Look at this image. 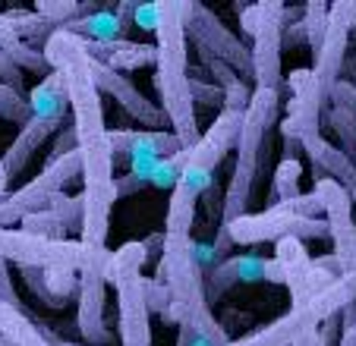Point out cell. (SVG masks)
Segmentation results:
<instances>
[{"label": "cell", "mask_w": 356, "mask_h": 346, "mask_svg": "<svg viewBox=\"0 0 356 346\" xmlns=\"http://www.w3.org/2000/svg\"><path fill=\"white\" fill-rule=\"evenodd\" d=\"M193 261H195V267H199L202 277H209V274L221 265V255L215 252V242L193 240Z\"/></svg>", "instance_id": "e575fe53"}, {"label": "cell", "mask_w": 356, "mask_h": 346, "mask_svg": "<svg viewBox=\"0 0 356 346\" xmlns=\"http://www.w3.org/2000/svg\"><path fill=\"white\" fill-rule=\"evenodd\" d=\"M275 261L287 274L290 308H306L318 293H325L337 277H331L322 265L309 255L302 240H281L275 242Z\"/></svg>", "instance_id": "4fadbf2b"}, {"label": "cell", "mask_w": 356, "mask_h": 346, "mask_svg": "<svg viewBox=\"0 0 356 346\" xmlns=\"http://www.w3.org/2000/svg\"><path fill=\"white\" fill-rule=\"evenodd\" d=\"M234 240V246H259V242H281V240H328V220L325 217H300L290 205L265 208L259 214H243L230 226H218Z\"/></svg>", "instance_id": "5b68a950"}, {"label": "cell", "mask_w": 356, "mask_h": 346, "mask_svg": "<svg viewBox=\"0 0 356 346\" xmlns=\"http://www.w3.org/2000/svg\"><path fill=\"white\" fill-rule=\"evenodd\" d=\"M0 120L19 123V129L32 120V107H29V94L13 92L10 85L0 82Z\"/></svg>", "instance_id": "1f68e13d"}, {"label": "cell", "mask_w": 356, "mask_h": 346, "mask_svg": "<svg viewBox=\"0 0 356 346\" xmlns=\"http://www.w3.org/2000/svg\"><path fill=\"white\" fill-rule=\"evenodd\" d=\"M0 82H3V85H10L13 92L26 94V92H22V69L16 67V63L10 60L3 51H0Z\"/></svg>", "instance_id": "8d00e7d4"}, {"label": "cell", "mask_w": 356, "mask_h": 346, "mask_svg": "<svg viewBox=\"0 0 356 346\" xmlns=\"http://www.w3.org/2000/svg\"><path fill=\"white\" fill-rule=\"evenodd\" d=\"M293 346H322V337H318V327H309V331H302L300 337L293 340Z\"/></svg>", "instance_id": "b9f144b4"}, {"label": "cell", "mask_w": 356, "mask_h": 346, "mask_svg": "<svg viewBox=\"0 0 356 346\" xmlns=\"http://www.w3.org/2000/svg\"><path fill=\"white\" fill-rule=\"evenodd\" d=\"M236 283H284L287 286V274L275 258H262V255H230L227 261L215 267L205 277V299L215 306L227 290Z\"/></svg>", "instance_id": "9a60e30c"}, {"label": "cell", "mask_w": 356, "mask_h": 346, "mask_svg": "<svg viewBox=\"0 0 356 346\" xmlns=\"http://www.w3.org/2000/svg\"><path fill=\"white\" fill-rule=\"evenodd\" d=\"M186 38L199 51V57L224 60L243 79H252V44L240 41L209 7L193 3V0H189V10H186Z\"/></svg>", "instance_id": "9c48e42d"}, {"label": "cell", "mask_w": 356, "mask_h": 346, "mask_svg": "<svg viewBox=\"0 0 356 346\" xmlns=\"http://www.w3.org/2000/svg\"><path fill=\"white\" fill-rule=\"evenodd\" d=\"M114 158H174L183 151L180 139L170 129H111Z\"/></svg>", "instance_id": "e0dca14e"}, {"label": "cell", "mask_w": 356, "mask_h": 346, "mask_svg": "<svg viewBox=\"0 0 356 346\" xmlns=\"http://www.w3.org/2000/svg\"><path fill=\"white\" fill-rule=\"evenodd\" d=\"M88 69H92V79H95V85H98V92L108 94V98H114L117 104H120V110L129 113L136 123H142L145 129L170 126L168 113L161 110V104H155L152 98H145V94L127 79V73H117V69L92 60V57H88Z\"/></svg>", "instance_id": "5bb4252c"}, {"label": "cell", "mask_w": 356, "mask_h": 346, "mask_svg": "<svg viewBox=\"0 0 356 346\" xmlns=\"http://www.w3.org/2000/svg\"><path fill=\"white\" fill-rule=\"evenodd\" d=\"M316 199L322 205V214L328 220L331 230V246L334 255H350L356 249V224H353V199L341 183L328 180V176H316Z\"/></svg>", "instance_id": "2e32d148"}, {"label": "cell", "mask_w": 356, "mask_h": 346, "mask_svg": "<svg viewBox=\"0 0 356 346\" xmlns=\"http://www.w3.org/2000/svg\"><path fill=\"white\" fill-rule=\"evenodd\" d=\"M243 120H246L243 110H227V107H224L215 117V123L202 133L199 145L189 154V164L177 186L189 189V192L202 201L205 189L218 180L215 170L224 164V158H227L230 151H236V142H240V133H243Z\"/></svg>", "instance_id": "8992f818"}, {"label": "cell", "mask_w": 356, "mask_h": 346, "mask_svg": "<svg viewBox=\"0 0 356 346\" xmlns=\"http://www.w3.org/2000/svg\"><path fill=\"white\" fill-rule=\"evenodd\" d=\"M7 19H10V26L16 28V35H19L26 44L38 47V51L44 47V41L51 38V35L60 32L54 22H47L44 16H38L35 10H7Z\"/></svg>", "instance_id": "4316f807"}, {"label": "cell", "mask_w": 356, "mask_h": 346, "mask_svg": "<svg viewBox=\"0 0 356 346\" xmlns=\"http://www.w3.org/2000/svg\"><path fill=\"white\" fill-rule=\"evenodd\" d=\"M328 13L331 3H322V0H309L302 7V26H306V44L312 47V53L322 47L325 35H328Z\"/></svg>", "instance_id": "83f0119b"}, {"label": "cell", "mask_w": 356, "mask_h": 346, "mask_svg": "<svg viewBox=\"0 0 356 346\" xmlns=\"http://www.w3.org/2000/svg\"><path fill=\"white\" fill-rule=\"evenodd\" d=\"M139 189H145V183L136 180L133 173H123V176H117V199H123V195H133V192H139Z\"/></svg>", "instance_id": "60d3db41"}, {"label": "cell", "mask_w": 356, "mask_h": 346, "mask_svg": "<svg viewBox=\"0 0 356 346\" xmlns=\"http://www.w3.org/2000/svg\"><path fill=\"white\" fill-rule=\"evenodd\" d=\"M0 258L13 261L19 267H41V271H51V267H67V271L79 274L82 267V240H41V236L22 233L19 226L7 230L0 226Z\"/></svg>", "instance_id": "8fae6325"}, {"label": "cell", "mask_w": 356, "mask_h": 346, "mask_svg": "<svg viewBox=\"0 0 356 346\" xmlns=\"http://www.w3.org/2000/svg\"><path fill=\"white\" fill-rule=\"evenodd\" d=\"M309 327H318L316 315H312L309 308H290L287 315L268 321V324L259 327V331L234 337L227 346H293V340L300 337L302 331H309Z\"/></svg>", "instance_id": "d6986e66"}, {"label": "cell", "mask_w": 356, "mask_h": 346, "mask_svg": "<svg viewBox=\"0 0 356 346\" xmlns=\"http://www.w3.org/2000/svg\"><path fill=\"white\" fill-rule=\"evenodd\" d=\"M300 180H302V164L296 158H284L275 167V176H271V192H268V208L275 205H290V201L300 199Z\"/></svg>", "instance_id": "484cf974"}, {"label": "cell", "mask_w": 356, "mask_h": 346, "mask_svg": "<svg viewBox=\"0 0 356 346\" xmlns=\"http://www.w3.org/2000/svg\"><path fill=\"white\" fill-rule=\"evenodd\" d=\"M0 337L10 346H51L41 324H35L19 306H10L3 299H0Z\"/></svg>", "instance_id": "cb8c5ba5"}, {"label": "cell", "mask_w": 356, "mask_h": 346, "mask_svg": "<svg viewBox=\"0 0 356 346\" xmlns=\"http://www.w3.org/2000/svg\"><path fill=\"white\" fill-rule=\"evenodd\" d=\"M350 199H353V205H356V189H350Z\"/></svg>", "instance_id": "f6af8a7d"}, {"label": "cell", "mask_w": 356, "mask_h": 346, "mask_svg": "<svg viewBox=\"0 0 356 346\" xmlns=\"http://www.w3.org/2000/svg\"><path fill=\"white\" fill-rule=\"evenodd\" d=\"M145 302H148V312L161 315V318H168L170 312V290L164 280L158 277H145Z\"/></svg>", "instance_id": "836d02e7"}, {"label": "cell", "mask_w": 356, "mask_h": 346, "mask_svg": "<svg viewBox=\"0 0 356 346\" xmlns=\"http://www.w3.org/2000/svg\"><path fill=\"white\" fill-rule=\"evenodd\" d=\"M0 346H10V343H7V340H3V337H0Z\"/></svg>", "instance_id": "bcb514c9"}, {"label": "cell", "mask_w": 356, "mask_h": 346, "mask_svg": "<svg viewBox=\"0 0 356 346\" xmlns=\"http://www.w3.org/2000/svg\"><path fill=\"white\" fill-rule=\"evenodd\" d=\"M158 0L155 3H139L136 7V16H133V26H139V28H145V32H155L158 28Z\"/></svg>", "instance_id": "74e56055"}, {"label": "cell", "mask_w": 356, "mask_h": 346, "mask_svg": "<svg viewBox=\"0 0 356 346\" xmlns=\"http://www.w3.org/2000/svg\"><path fill=\"white\" fill-rule=\"evenodd\" d=\"M44 57L54 73L63 76L70 92V110H73V126L79 135L82 151V201H86V217H82L79 240L86 246H108L111 233V211L117 201V173H114V148H111V129L104 126V107L101 92L88 69V41L79 35L54 32L44 41Z\"/></svg>", "instance_id": "6da1fadb"}, {"label": "cell", "mask_w": 356, "mask_h": 346, "mask_svg": "<svg viewBox=\"0 0 356 346\" xmlns=\"http://www.w3.org/2000/svg\"><path fill=\"white\" fill-rule=\"evenodd\" d=\"M76 176H82V151L79 148L63 154V158H57V160H47L44 170H41L35 180H29L22 189H16L13 195H7V199L0 201V226L13 230V224H22V217H29V214L47 211L51 199H54L57 192H63Z\"/></svg>", "instance_id": "ba28073f"}, {"label": "cell", "mask_w": 356, "mask_h": 346, "mask_svg": "<svg viewBox=\"0 0 356 346\" xmlns=\"http://www.w3.org/2000/svg\"><path fill=\"white\" fill-rule=\"evenodd\" d=\"M7 186H10V176H7V167H3V160H0V201L7 199Z\"/></svg>", "instance_id": "ee69618b"}, {"label": "cell", "mask_w": 356, "mask_h": 346, "mask_svg": "<svg viewBox=\"0 0 356 346\" xmlns=\"http://www.w3.org/2000/svg\"><path fill=\"white\" fill-rule=\"evenodd\" d=\"M47 211L54 214L67 230H82V217H86V201L82 195H67V192H57L47 205Z\"/></svg>", "instance_id": "f546056e"}, {"label": "cell", "mask_w": 356, "mask_h": 346, "mask_svg": "<svg viewBox=\"0 0 356 346\" xmlns=\"http://www.w3.org/2000/svg\"><path fill=\"white\" fill-rule=\"evenodd\" d=\"M67 126V117H32V120L26 123V126L19 129V135L13 139V145L7 148V154H3V167H7V176L13 180V176H19L22 170H26V164L35 158V151H38L41 145H44L47 139L54 133H60V129Z\"/></svg>", "instance_id": "ac0fdd59"}, {"label": "cell", "mask_w": 356, "mask_h": 346, "mask_svg": "<svg viewBox=\"0 0 356 346\" xmlns=\"http://www.w3.org/2000/svg\"><path fill=\"white\" fill-rule=\"evenodd\" d=\"M67 32L79 35V38H86V41H95V44H108V41H123L127 26H123L120 16L114 13V3H104V7L95 10V13L70 22Z\"/></svg>", "instance_id": "603a6c76"}, {"label": "cell", "mask_w": 356, "mask_h": 346, "mask_svg": "<svg viewBox=\"0 0 356 346\" xmlns=\"http://www.w3.org/2000/svg\"><path fill=\"white\" fill-rule=\"evenodd\" d=\"M328 104L331 107H341V110H350L356 117V82L353 79H341L328 94ZM325 104V107H328Z\"/></svg>", "instance_id": "d590c367"}, {"label": "cell", "mask_w": 356, "mask_h": 346, "mask_svg": "<svg viewBox=\"0 0 356 346\" xmlns=\"http://www.w3.org/2000/svg\"><path fill=\"white\" fill-rule=\"evenodd\" d=\"M259 32L252 44V82L256 88H271L281 92L287 82L281 79V47H284V28H287V7L281 0H259Z\"/></svg>", "instance_id": "7c38bea8"}, {"label": "cell", "mask_w": 356, "mask_h": 346, "mask_svg": "<svg viewBox=\"0 0 356 346\" xmlns=\"http://www.w3.org/2000/svg\"><path fill=\"white\" fill-rule=\"evenodd\" d=\"M0 51L7 53L19 69H26V73H38L41 79L54 73L51 63H47V57H44V51L26 44V41L16 35V28L10 26V19H7V13H0Z\"/></svg>", "instance_id": "7402d4cb"}, {"label": "cell", "mask_w": 356, "mask_h": 346, "mask_svg": "<svg viewBox=\"0 0 356 346\" xmlns=\"http://www.w3.org/2000/svg\"><path fill=\"white\" fill-rule=\"evenodd\" d=\"M186 10L189 0H158V28H155V85L161 110L168 113L170 133L183 148H195L202 126L195 120V101L189 94V57H186Z\"/></svg>", "instance_id": "7a4b0ae2"}, {"label": "cell", "mask_w": 356, "mask_h": 346, "mask_svg": "<svg viewBox=\"0 0 356 346\" xmlns=\"http://www.w3.org/2000/svg\"><path fill=\"white\" fill-rule=\"evenodd\" d=\"M189 94H193L195 104L202 107H218V113L224 110V88L215 85L209 76H189Z\"/></svg>", "instance_id": "d6a6232c"}, {"label": "cell", "mask_w": 356, "mask_h": 346, "mask_svg": "<svg viewBox=\"0 0 356 346\" xmlns=\"http://www.w3.org/2000/svg\"><path fill=\"white\" fill-rule=\"evenodd\" d=\"M302 154L312 160L316 176H328V180L341 183L347 192H350V189H356V160L347 158V154H343L337 145H331L325 135L306 142V145H302Z\"/></svg>", "instance_id": "44dd1931"}, {"label": "cell", "mask_w": 356, "mask_h": 346, "mask_svg": "<svg viewBox=\"0 0 356 346\" xmlns=\"http://www.w3.org/2000/svg\"><path fill=\"white\" fill-rule=\"evenodd\" d=\"M290 101H287V117L281 120V135L287 142V151L302 148L306 142L322 135V113H325V92L322 82L312 69H293L287 76Z\"/></svg>", "instance_id": "30bf717a"}, {"label": "cell", "mask_w": 356, "mask_h": 346, "mask_svg": "<svg viewBox=\"0 0 356 346\" xmlns=\"http://www.w3.org/2000/svg\"><path fill=\"white\" fill-rule=\"evenodd\" d=\"M0 299L10 302V306H19V296L13 290V280H10V261L0 258Z\"/></svg>", "instance_id": "ab89813d"}, {"label": "cell", "mask_w": 356, "mask_h": 346, "mask_svg": "<svg viewBox=\"0 0 356 346\" xmlns=\"http://www.w3.org/2000/svg\"><path fill=\"white\" fill-rule=\"evenodd\" d=\"M277 110H281V92H271V88H256L252 92V104L246 110L240 142H236V164H234V173H230L227 189H224L221 226H230L243 214H249L252 186L259 180V170H262L265 158H268L265 135H268L271 123L277 120Z\"/></svg>", "instance_id": "3957f363"}, {"label": "cell", "mask_w": 356, "mask_h": 346, "mask_svg": "<svg viewBox=\"0 0 356 346\" xmlns=\"http://www.w3.org/2000/svg\"><path fill=\"white\" fill-rule=\"evenodd\" d=\"M148 249L142 240H129L114 249L108 265V283L117 290V337L120 346H152V312L145 302Z\"/></svg>", "instance_id": "277c9868"}, {"label": "cell", "mask_w": 356, "mask_h": 346, "mask_svg": "<svg viewBox=\"0 0 356 346\" xmlns=\"http://www.w3.org/2000/svg\"><path fill=\"white\" fill-rule=\"evenodd\" d=\"M44 331V337L51 340V346H88V343H76V340H63V337H57L54 331H47V327H41Z\"/></svg>", "instance_id": "7bdbcfd3"}, {"label": "cell", "mask_w": 356, "mask_h": 346, "mask_svg": "<svg viewBox=\"0 0 356 346\" xmlns=\"http://www.w3.org/2000/svg\"><path fill=\"white\" fill-rule=\"evenodd\" d=\"M19 230L22 233L41 236V240H54V242H63L67 240V233H70L67 226H63L51 211H35V214H29V217H22Z\"/></svg>", "instance_id": "4dcf8cb0"}, {"label": "cell", "mask_w": 356, "mask_h": 346, "mask_svg": "<svg viewBox=\"0 0 356 346\" xmlns=\"http://www.w3.org/2000/svg\"><path fill=\"white\" fill-rule=\"evenodd\" d=\"M114 258L108 246H86L82 242L79 267V302H76V331L88 346H111L114 333L104 327V286H108V265Z\"/></svg>", "instance_id": "52a82bcc"}, {"label": "cell", "mask_w": 356, "mask_h": 346, "mask_svg": "<svg viewBox=\"0 0 356 346\" xmlns=\"http://www.w3.org/2000/svg\"><path fill=\"white\" fill-rule=\"evenodd\" d=\"M341 333H343L341 315H331L328 321H322V324H318V337H322V346H334V343H341Z\"/></svg>", "instance_id": "f35d334b"}, {"label": "cell", "mask_w": 356, "mask_h": 346, "mask_svg": "<svg viewBox=\"0 0 356 346\" xmlns=\"http://www.w3.org/2000/svg\"><path fill=\"white\" fill-rule=\"evenodd\" d=\"M325 120H328L331 133L341 139V151L356 160V117L341 107H325Z\"/></svg>", "instance_id": "f1b7e54d"}, {"label": "cell", "mask_w": 356, "mask_h": 346, "mask_svg": "<svg viewBox=\"0 0 356 346\" xmlns=\"http://www.w3.org/2000/svg\"><path fill=\"white\" fill-rule=\"evenodd\" d=\"M29 107L32 117H67L70 110V92L60 73H51L29 92Z\"/></svg>", "instance_id": "d4e9b609"}, {"label": "cell", "mask_w": 356, "mask_h": 346, "mask_svg": "<svg viewBox=\"0 0 356 346\" xmlns=\"http://www.w3.org/2000/svg\"><path fill=\"white\" fill-rule=\"evenodd\" d=\"M88 57L104 67L117 69V73H133V69L152 67L158 60V51L152 44H139V41H108V44H95L88 41Z\"/></svg>", "instance_id": "ffe728a7"}]
</instances>
